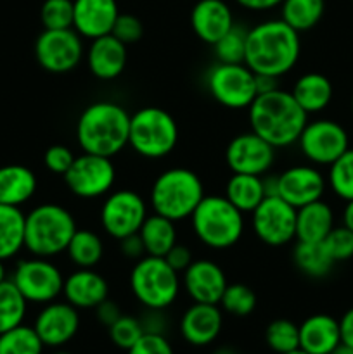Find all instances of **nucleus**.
Listing matches in <instances>:
<instances>
[{
	"mask_svg": "<svg viewBox=\"0 0 353 354\" xmlns=\"http://www.w3.org/2000/svg\"><path fill=\"white\" fill-rule=\"evenodd\" d=\"M339 332H341L343 344L353 348V308L345 311V315L339 318Z\"/></svg>",
	"mask_w": 353,
	"mask_h": 354,
	"instance_id": "obj_51",
	"label": "nucleus"
},
{
	"mask_svg": "<svg viewBox=\"0 0 353 354\" xmlns=\"http://www.w3.org/2000/svg\"><path fill=\"white\" fill-rule=\"evenodd\" d=\"M204 196L201 176L192 169L179 166L156 176L149 190V204L152 213L179 223L190 218Z\"/></svg>",
	"mask_w": 353,
	"mask_h": 354,
	"instance_id": "obj_5",
	"label": "nucleus"
},
{
	"mask_svg": "<svg viewBox=\"0 0 353 354\" xmlns=\"http://www.w3.org/2000/svg\"><path fill=\"white\" fill-rule=\"evenodd\" d=\"M190 227L201 244L213 251H225L244 235V213L225 196H204L190 214Z\"/></svg>",
	"mask_w": 353,
	"mask_h": 354,
	"instance_id": "obj_6",
	"label": "nucleus"
},
{
	"mask_svg": "<svg viewBox=\"0 0 353 354\" xmlns=\"http://www.w3.org/2000/svg\"><path fill=\"white\" fill-rule=\"evenodd\" d=\"M66 254L76 268H96L104 256V242L90 228H76Z\"/></svg>",
	"mask_w": 353,
	"mask_h": 354,
	"instance_id": "obj_33",
	"label": "nucleus"
},
{
	"mask_svg": "<svg viewBox=\"0 0 353 354\" xmlns=\"http://www.w3.org/2000/svg\"><path fill=\"white\" fill-rule=\"evenodd\" d=\"M82 325L80 310L68 303V301H52L44 304L42 310L35 317L33 328L42 339L45 348L59 349L76 337Z\"/></svg>",
	"mask_w": 353,
	"mask_h": 354,
	"instance_id": "obj_17",
	"label": "nucleus"
},
{
	"mask_svg": "<svg viewBox=\"0 0 353 354\" xmlns=\"http://www.w3.org/2000/svg\"><path fill=\"white\" fill-rule=\"evenodd\" d=\"M331 354H353V348H350V346H346V344H339L338 348H334L332 349V353Z\"/></svg>",
	"mask_w": 353,
	"mask_h": 354,
	"instance_id": "obj_55",
	"label": "nucleus"
},
{
	"mask_svg": "<svg viewBox=\"0 0 353 354\" xmlns=\"http://www.w3.org/2000/svg\"><path fill=\"white\" fill-rule=\"evenodd\" d=\"M3 263L6 261H2V259H0V282H3V280L7 279V275H6V265H3Z\"/></svg>",
	"mask_w": 353,
	"mask_h": 354,
	"instance_id": "obj_56",
	"label": "nucleus"
},
{
	"mask_svg": "<svg viewBox=\"0 0 353 354\" xmlns=\"http://www.w3.org/2000/svg\"><path fill=\"white\" fill-rule=\"evenodd\" d=\"M234 24V14L224 0H199L190 10L192 31L208 45L217 44Z\"/></svg>",
	"mask_w": 353,
	"mask_h": 354,
	"instance_id": "obj_24",
	"label": "nucleus"
},
{
	"mask_svg": "<svg viewBox=\"0 0 353 354\" xmlns=\"http://www.w3.org/2000/svg\"><path fill=\"white\" fill-rule=\"evenodd\" d=\"M256 304H258V299H256L255 290L246 283L235 282L225 287L218 306L221 308L224 313L230 315V317L246 318L256 310Z\"/></svg>",
	"mask_w": 353,
	"mask_h": 354,
	"instance_id": "obj_38",
	"label": "nucleus"
},
{
	"mask_svg": "<svg viewBox=\"0 0 353 354\" xmlns=\"http://www.w3.org/2000/svg\"><path fill=\"white\" fill-rule=\"evenodd\" d=\"M71 211L55 203L35 206L24 218V249L38 258H55L68 249L76 232Z\"/></svg>",
	"mask_w": 353,
	"mask_h": 354,
	"instance_id": "obj_4",
	"label": "nucleus"
},
{
	"mask_svg": "<svg viewBox=\"0 0 353 354\" xmlns=\"http://www.w3.org/2000/svg\"><path fill=\"white\" fill-rule=\"evenodd\" d=\"M301 55V38L282 19H266L248 28L244 64L255 75L282 78L294 69Z\"/></svg>",
	"mask_w": 353,
	"mask_h": 354,
	"instance_id": "obj_1",
	"label": "nucleus"
},
{
	"mask_svg": "<svg viewBox=\"0 0 353 354\" xmlns=\"http://www.w3.org/2000/svg\"><path fill=\"white\" fill-rule=\"evenodd\" d=\"M224 196L241 213L251 214L258 207V204L266 197L265 189H263V176L232 173V176L225 183Z\"/></svg>",
	"mask_w": 353,
	"mask_h": 354,
	"instance_id": "obj_30",
	"label": "nucleus"
},
{
	"mask_svg": "<svg viewBox=\"0 0 353 354\" xmlns=\"http://www.w3.org/2000/svg\"><path fill=\"white\" fill-rule=\"evenodd\" d=\"M208 93L227 109H248L258 95L256 75L244 64L215 62L206 73Z\"/></svg>",
	"mask_w": 353,
	"mask_h": 354,
	"instance_id": "obj_9",
	"label": "nucleus"
},
{
	"mask_svg": "<svg viewBox=\"0 0 353 354\" xmlns=\"http://www.w3.org/2000/svg\"><path fill=\"white\" fill-rule=\"evenodd\" d=\"M142 327L149 334H165V318H163V311L147 310L144 318H141Z\"/></svg>",
	"mask_w": 353,
	"mask_h": 354,
	"instance_id": "obj_50",
	"label": "nucleus"
},
{
	"mask_svg": "<svg viewBox=\"0 0 353 354\" xmlns=\"http://www.w3.org/2000/svg\"><path fill=\"white\" fill-rule=\"evenodd\" d=\"M334 227V211L325 201L318 199L307 206L298 207L296 241L324 242V239Z\"/></svg>",
	"mask_w": 353,
	"mask_h": 354,
	"instance_id": "obj_27",
	"label": "nucleus"
},
{
	"mask_svg": "<svg viewBox=\"0 0 353 354\" xmlns=\"http://www.w3.org/2000/svg\"><path fill=\"white\" fill-rule=\"evenodd\" d=\"M121 315L123 313H121L120 306H118L114 301H111L109 297H107L106 301H102V303L96 308L97 322H99V324L106 328H109L111 325H113L114 322L121 317Z\"/></svg>",
	"mask_w": 353,
	"mask_h": 354,
	"instance_id": "obj_48",
	"label": "nucleus"
},
{
	"mask_svg": "<svg viewBox=\"0 0 353 354\" xmlns=\"http://www.w3.org/2000/svg\"><path fill=\"white\" fill-rule=\"evenodd\" d=\"M246 37H248V28L241 26V24H234L217 44L211 45L217 62H227V64H241V62H244Z\"/></svg>",
	"mask_w": 353,
	"mask_h": 354,
	"instance_id": "obj_40",
	"label": "nucleus"
},
{
	"mask_svg": "<svg viewBox=\"0 0 353 354\" xmlns=\"http://www.w3.org/2000/svg\"><path fill=\"white\" fill-rule=\"evenodd\" d=\"M52 354H73V353H69V351H62V349H57V351H54Z\"/></svg>",
	"mask_w": 353,
	"mask_h": 354,
	"instance_id": "obj_58",
	"label": "nucleus"
},
{
	"mask_svg": "<svg viewBox=\"0 0 353 354\" xmlns=\"http://www.w3.org/2000/svg\"><path fill=\"white\" fill-rule=\"evenodd\" d=\"M280 19L298 33L311 30L320 23L325 10L324 0H282Z\"/></svg>",
	"mask_w": 353,
	"mask_h": 354,
	"instance_id": "obj_34",
	"label": "nucleus"
},
{
	"mask_svg": "<svg viewBox=\"0 0 353 354\" xmlns=\"http://www.w3.org/2000/svg\"><path fill=\"white\" fill-rule=\"evenodd\" d=\"M111 35L116 37L118 40L123 41L125 45L137 44L144 35V26H142L141 19L135 17L134 14H121L114 21V26L111 30Z\"/></svg>",
	"mask_w": 353,
	"mask_h": 354,
	"instance_id": "obj_44",
	"label": "nucleus"
},
{
	"mask_svg": "<svg viewBox=\"0 0 353 354\" xmlns=\"http://www.w3.org/2000/svg\"><path fill=\"white\" fill-rule=\"evenodd\" d=\"M265 344L273 354L300 349V325L287 318H277L265 328Z\"/></svg>",
	"mask_w": 353,
	"mask_h": 354,
	"instance_id": "obj_37",
	"label": "nucleus"
},
{
	"mask_svg": "<svg viewBox=\"0 0 353 354\" xmlns=\"http://www.w3.org/2000/svg\"><path fill=\"white\" fill-rule=\"evenodd\" d=\"M249 128L275 149L291 147L298 142L308 114L298 106L291 92L275 88L258 93L248 107Z\"/></svg>",
	"mask_w": 353,
	"mask_h": 354,
	"instance_id": "obj_2",
	"label": "nucleus"
},
{
	"mask_svg": "<svg viewBox=\"0 0 353 354\" xmlns=\"http://www.w3.org/2000/svg\"><path fill=\"white\" fill-rule=\"evenodd\" d=\"M332 83L331 80L320 73H307L301 75L294 82L291 88V95L298 102V106L310 116V114L322 113L329 107L332 100Z\"/></svg>",
	"mask_w": 353,
	"mask_h": 354,
	"instance_id": "obj_28",
	"label": "nucleus"
},
{
	"mask_svg": "<svg viewBox=\"0 0 353 354\" xmlns=\"http://www.w3.org/2000/svg\"><path fill=\"white\" fill-rule=\"evenodd\" d=\"M179 124L163 107H141L130 114L128 147L144 159H163L172 154L179 144Z\"/></svg>",
	"mask_w": 353,
	"mask_h": 354,
	"instance_id": "obj_7",
	"label": "nucleus"
},
{
	"mask_svg": "<svg viewBox=\"0 0 353 354\" xmlns=\"http://www.w3.org/2000/svg\"><path fill=\"white\" fill-rule=\"evenodd\" d=\"M10 280L28 303L40 304V306L62 296V287H64V275L59 266L48 258H38V256L17 263Z\"/></svg>",
	"mask_w": 353,
	"mask_h": 354,
	"instance_id": "obj_11",
	"label": "nucleus"
},
{
	"mask_svg": "<svg viewBox=\"0 0 353 354\" xmlns=\"http://www.w3.org/2000/svg\"><path fill=\"white\" fill-rule=\"evenodd\" d=\"M296 211L282 197H265L251 213L253 234L270 248L291 244L296 239Z\"/></svg>",
	"mask_w": 353,
	"mask_h": 354,
	"instance_id": "obj_14",
	"label": "nucleus"
},
{
	"mask_svg": "<svg viewBox=\"0 0 353 354\" xmlns=\"http://www.w3.org/2000/svg\"><path fill=\"white\" fill-rule=\"evenodd\" d=\"M341 344L339 320L325 313L311 315L300 325V349L307 354H331Z\"/></svg>",
	"mask_w": 353,
	"mask_h": 354,
	"instance_id": "obj_25",
	"label": "nucleus"
},
{
	"mask_svg": "<svg viewBox=\"0 0 353 354\" xmlns=\"http://www.w3.org/2000/svg\"><path fill=\"white\" fill-rule=\"evenodd\" d=\"M273 145L263 140L255 131H242L235 135L225 149V162L232 173L263 176L275 162Z\"/></svg>",
	"mask_w": 353,
	"mask_h": 354,
	"instance_id": "obj_16",
	"label": "nucleus"
},
{
	"mask_svg": "<svg viewBox=\"0 0 353 354\" xmlns=\"http://www.w3.org/2000/svg\"><path fill=\"white\" fill-rule=\"evenodd\" d=\"M109 339L118 349L128 351L142 335L145 334L144 327H142L141 318L130 317V315H121L109 328Z\"/></svg>",
	"mask_w": 353,
	"mask_h": 354,
	"instance_id": "obj_41",
	"label": "nucleus"
},
{
	"mask_svg": "<svg viewBox=\"0 0 353 354\" xmlns=\"http://www.w3.org/2000/svg\"><path fill=\"white\" fill-rule=\"evenodd\" d=\"M293 263L303 275L310 279H322L329 275L332 266L336 265L334 259L325 249L324 242H300L293 249Z\"/></svg>",
	"mask_w": 353,
	"mask_h": 354,
	"instance_id": "obj_32",
	"label": "nucleus"
},
{
	"mask_svg": "<svg viewBox=\"0 0 353 354\" xmlns=\"http://www.w3.org/2000/svg\"><path fill=\"white\" fill-rule=\"evenodd\" d=\"M118 242H120L121 254H123L127 259H132V261H138V259L144 258V256H145L144 244H142L138 234L128 235V237L121 239V241H118Z\"/></svg>",
	"mask_w": 353,
	"mask_h": 354,
	"instance_id": "obj_49",
	"label": "nucleus"
},
{
	"mask_svg": "<svg viewBox=\"0 0 353 354\" xmlns=\"http://www.w3.org/2000/svg\"><path fill=\"white\" fill-rule=\"evenodd\" d=\"M24 218L21 207L0 204V259L7 261L24 249Z\"/></svg>",
	"mask_w": 353,
	"mask_h": 354,
	"instance_id": "obj_31",
	"label": "nucleus"
},
{
	"mask_svg": "<svg viewBox=\"0 0 353 354\" xmlns=\"http://www.w3.org/2000/svg\"><path fill=\"white\" fill-rule=\"evenodd\" d=\"M227 286L224 268L211 259H194L182 272V289L192 303L218 304Z\"/></svg>",
	"mask_w": 353,
	"mask_h": 354,
	"instance_id": "obj_19",
	"label": "nucleus"
},
{
	"mask_svg": "<svg viewBox=\"0 0 353 354\" xmlns=\"http://www.w3.org/2000/svg\"><path fill=\"white\" fill-rule=\"evenodd\" d=\"M62 296L76 310H96L109 297V283L93 268H76L64 279Z\"/></svg>",
	"mask_w": 353,
	"mask_h": 354,
	"instance_id": "obj_23",
	"label": "nucleus"
},
{
	"mask_svg": "<svg viewBox=\"0 0 353 354\" xmlns=\"http://www.w3.org/2000/svg\"><path fill=\"white\" fill-rule=\"evenodd\" d=\"M76 156L73 154L71 149L68 145L55 144L45 151L44 154V165L54 175H64L69 168H71L73 161H75Z\"/></svg>",
	"mask_w": 353,
	"mask_h": 354,
	"instance_id": "obj_45",
	"label": "nucleus"
},
{
	"mask_svg": "<svg viewBox=\"0 0 353 354\" xmlns=\"http://www.w3.org/2000/svg\"><path fill=\"white\" fill-rule=\"evenodd\" d=\"M352 111H353V95H352Z\"/></svg>",
	"mask_w": 353,
	"mask_h": 354,
	"instance_id": "obj_59",
	"label": "nucleus"
},
{
	"mask_svg": "<svg viewBox=\"0 0 353 354\" xmlns=\"http://www.w3.org/2000/svg\"><path fill=\"white\" fill-rule=\"evenodd\" d=\"M275 88H279V80L273 78V76L256 75V90H258V93L272 92Z\"/></svg>",
	"mask_w": 353,
	"mask_h": 354,
	"instance_id": "obj_53",
	"label": "nucleus"
},
{
	"mask_svg": "<svg viewBox=\"0 0 353 354\" xmlns=\"http://www.w3.org/2000/svg\"><path fill=\"white\" fill-rule=\"evenodd\" d=\"M142 244H144L145 254L165 258L166 252L179 242V232H176L175 221L161 216V214H147L138 230Z\"/></svg>",
	"mask_w": 353,
	"mask_h": 354,
	"instance_id": "obj_29",
	"label": "nucleus"
},
{
	"mask_svg": "<svg viewBox=\"0 0 353 354\" xmlns=\"http://www.w3.org/2000/svg\"><path fill=\"white\" fill-rule=\"evenodd\" d=\"M44 30L73 28V0H45L40 9Z\"/></svg>",
	"mask_w": 353,
	"mask_h": 354,
	"instance_id": "obj_42",
	"label": "nucleus"
},
{
	"mask_svg": "<svg viewBox=\"0 0 353 354\" xmlns=\"http://www.w3.org/2000/svg\"><path fill=\"white\" fill-rule=\"evenodd\" d=\"M35 57L45 71L64 75L85 59L83 38L73 28L44 30L35 41Z\"/></svg>",
	"mask_w": 353,
	"mask_h": 354,
	"instance_id": "obj_13",
	"label": "nucleus"
},
{
	"mask_svg": "<svg viewBox=\"0 0 353 354\" xmlns=\"http://www.w3.org/2000/svg\"><path fill=\"white\" fill-rule=\"evenodd\" d=\"M127 354H175L172 342L166 339L165 334H149L145 332Z\"/></svg>",
	"mask_w": 353,
	"mask_h": 354,
	"instance_id": "obj_46",
	"label": "nucleus"
},
{
	"mask_svg": "<svg viewBox=\"0 0 353 354\" xmlns=\"http://www.w3.org/2000/svg\"><path fill=\"white\" fill-rule=\"evenodd\" d=\"M224 328V311L218 304L192 303L179 322L180 337L194 348L211 346Z\"/></svg>",
	"mask_w": 353,
	"mask_h": 354,
	"instance_id": "obj_20",
	"label": "nucleus"
},
{
	"mask_svg": "<svg viewBox=\"0 0 353 354\" xmlns=\"http://www.w3.org/2000/svg\"><path fill=\"white\" fill-rule=\"evenodd\" d=\"M38 189V178L24 165L0 166V204L21 207L33 199Z\"/></svg>",
	"mask_w": 353,
	"mask_h": 354,
	"instance_id": "obj_26",
	"label": "nucleus"
},
{
	"mask_svg": "<svg viewBox=\"0 0 353 354\" xmlns=\"http://www.w3.org/2000/svg\"><path fill=\"white\" fill-rule=\"evenodd\" d=\"M130 290L145 310L165 311L172 306L182 290V279L165 258L147 256L135 261L130 272Z\"/></svg>",
	"mask_w": 353,
	"mask_h": 354,
	"instance_id": "obj_8",
	"label": "nucleus"
},
{
	"mask_svg": "<svg viewBox=\"0 0 353 354\" xmlns=\"http://www.w3.org/2000/svg\"><path fill=\"white\" fill-rule=\"evenodd\" d=\"M28 301L10 279L0 282V334L24 324Z\"/></svg>",
	"mask_w": 353,
	"mask_h": 354,
	"instance_id": "obj_35",
	"label": "nucleus"
},
{
	"mask_svg": "<svg viewBox=\"0 0 353 354\" xmlns=\"http://www.w3.org/2000/svg\"><path fill=\"white\" fill-rule=\"evenodd\" d=\"M324 245L334 263L348 261L353 258V232L345 225L334 227L324 239Z\"/></svg>",
	"mask_w": 353,
	"mask_h": 354,
	"instance_id": "obj_43",
	"label": "nucleus"
},
{
	"mask_svg": "<svg viewBox=\"0 0 353 354\" xmlns=\"http://www.w3.org/2000/svg\"><path fill=\"white\" fill-rule=\"evenodd\" d=\"M284 354H307L305 351H301V349H296V351H291V353H284Z\"/></svg>",
	"mask_w": 353,
	"mask_h": 354,
	"instance_id": "obj_57",
	"label": "nucleus"
},
{
	"mask_svg": "<svg viewBox=\"0 0 353 354\" xmlns=\"http://www.w3.org/2000/svg\"><path fill=\"white\" fill-rule=\"evenodd\" d=\"M298 147L303 158L315 166H331L350 149V138L338 121L320 118L308 121L298 138Z\"/></svg>",
	"mask_w": 353,
	"mask_h": 354,
	"instance_id": "obj_15",
	"label": "nucleus"
},
{
	"mask_svg": "<svg viewBox=\"0 0 353 354\" xmlns=\"http://www.w3.org/2000/svg\"><path fill=\"white\" fill-rule=\"evenodd\" d=\"M69 192L78 199H99L113 190L116 182V166L113 158L82 152L76 156L71 168L62 175Z\"/></svg>",
	"mask_w": 353,
	"mask_h": 354,
	"instance_id": "obj_10",
	"label": "nucleus"
},
{
	"mask_svg": "<svg viewBox=\"0 0 353 354\" xmlns=\"http://www.w3.org/2000/svg\"><path fill=\"white\" fill-rule=\"evenodd\" d=\"M327 185L339 199L353 201V149H348L329 166Z\"/></svg>",
	"mask_w": 353,
	"mask_h": 354,
	"instance_id": "obj_39",
	"label": "nucleus"
},
{
	"mask_svg": "<svg viewBox=\"0 0 353 354\" xmlns=\"http://www.w3.org/2000/svg\"><path fill=\"white\" fill-rule=\"evenodd\" d=\"M118 16L116 0H73V30L87 40L109 35Z\"/></svg>",
	"mask_w": 353,
	"mask_h": 354,
	"instance_id": "obj_21",
	"label": "nucleus"
},
{
	"mask_svg": "<svg viewBox=\"0 0 353 354\" xmlns=\"http://www.w3.org/2000/svg\"><path fill=\"white\" fill-rule=\"evenodd\" d=\"M149 206L144 197L132 189L111 190L100 206V227L114 241L138 234L147 218Z\"/></svg>",
	"mask_w": 353,
	"mask_h": 354,
	"instance_id": "obj_12",
	"label": "nucleus"
},
{
	"mask_svg": "<svg viewBox=\"0 0 353 354\" xmlns=\"http://www.w3.org/2000/svg\"><path fill=\"white\" fill-rule=\"evenodd\" d=\"M279 194L291 206L303 207L322 199L327 187V180L315 165L289 166L279 173Z\"/></svg>",
	"mask_w": 353,
	"mask_h": 354,
	"instance_id": "obj_18",
	"label": "nucleus"
},
{
	"mask_svg": "<svg viewBox=\"0 0 353 354\" xmlns=\"http://www.w3.org/2000/svg\"><path fill=\"white\" fill-rule=\"evenodd\" d=\"M343 225L353 232V201H348L343 209Z\"/></svg>",
	"mask_w": 353,
	"mask_h": 354,
	"instance_id": "obj_54",
	"label": "nucleus"
},
{
	"mask_svg": "<svg viewBox=\"0 0 353 354\" xmlns=\"http://www.w3.org/2000/svg\"><path fill=\"white\" fill-rule=\"evenodd\" d=\"M242 9L253 10V12H265L272 10L282 3V0H235Z\"/></svg>",
	"mask_w": 353,
	"mask_h": 354,
	"instance_id": "obj_52",
	"label": "nucleus"
},
{
	"mask_svg": "<svg viewBox=\"0 0 353 354\" xmlns=\"http://www.w3.org/2000/svg\"><path fill=\"white\" fill-rule=\"evenodd\" d=\"M165 259H166V263H168V265L179 273H182L183 270H185L187 266L194 261L192 251H190L185 244H179V242H176V244L173 245L168 252H166Z\"/></svg>",
	"mask_w": 353,
	"mask_h": 354,
	"instance_id": "obj_47",
	"label": "nucleus"
},
{
	"mask_svg": "<svg viewBox=\"0 0 353 354\" xmlns=\"http://www.w3.org/2000/svg\"><path fill=\"white\" fill-rule=\"evenodd\" d=\"M45 346L33 325H17L0 334V354H44Z\"/></svg>",
	"mask_w": 353,
	"mask_h": 354,
	"instance_id": "obj_36",
	"label": "nucleus"
},
{
	"mask_svg": "<svg viewBox=\"0 0 353 354\" xmlns=\"http://www.w3.org/2000/svg\"><path fill=\"white\" fill-rule=\"evenodd\" d=\"M130 113L111 100L92 102L80 113L76 140L82 152L114 158L128 147Z\"/></svg>",
	"mask_w": 353,
	"mask_h": 354,
	"instance_id": "obj_3",
	"label": "nucleus"
},
{
	"mask_svg": "<svg viewBox=\"0 0 353 354\" xmlns=\"http://www.w3.org/2000/svg\"><path fill=\"white\" fill-rule=\"evenodd\" d=\"M127 45L111 33L90 40L85 48L87 68L100 82H111L121 76L127 68Z\"/></svg>",
	"mask_w": 353,
	"mask_h": 354,
	"instance_id": "obj_22",
	"label": "nucleus"
}]
</instances>
